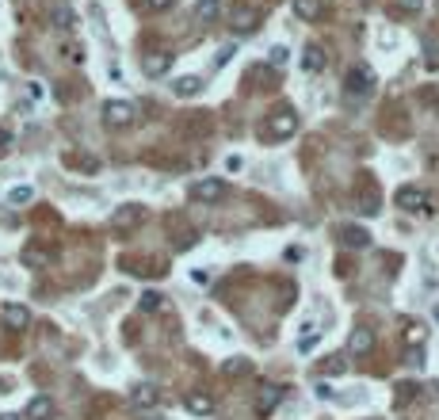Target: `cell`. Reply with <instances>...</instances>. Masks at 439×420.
<instances>
[{"instance_id": "obj_1", "label": "cell", "mask_w": 439, "mask_h": 420, "mask_svg": "<svg viewBox=\"0 0 439 420\" xmlns=\"http://www.w3.org/2000/svg\"><path fill=\"white\" fill-rule=\"evenodd\" d=\"M371 88H374V73H371V66H351L348 69V96L351 99H367L371 96Z\"/></svg>"}, {"instance_id": "obj_2", "label": "cell", "mask_w": 439, "mask_h": 420, "mask_svg": "<svg viewBox=\"0 0 439 420\" xmlns=\"http://www.w3.org/2000/svg\"><path fill=\"white\" fill-rule=\"evenodd\" d=\"M298 130V115H294V111H275L272 119H267V126H264V134L267 138H290V134Z\"/></svg>"}, {"instance_id": "obj_3", "label": "cell", "mask_w": 439, "mask_h": 420, "mask_svg": "<svg viewBox=\"0 0 439 420\" xmlns=\"http://www.w3.org/2000/svg\"><path fill=\"white\" fill-rule=\"evenodd\" d=\"M103 123L108 126H130L134 123V103H126V99H108V103H103Z\"/></svg>"}, {"instance_id": "obj_4", "label": "cell", "mask_w": 439, "mask_h": 420, "mask_svg": "<svg viewBox=\"0 0 439 420\" xmlns=\"http://www.w3.org/2000/svg\"><path fill=\"white\" fill-rule=\"evenodd\" d=\"M191 199H195V203H222L225 183L222 180H199L195 188H191Z\"/></svg>"}, {"instance_id": "obj_5", "label": "cell", "mask_w": 439, "mask_h": 420, "mask_svg": "<svg viewBox=\"0 0 439 420\" xmlns=\"http://www.w3.org/2000/svg\"><path fill=\"white\" fill-rule=\"evenodd\" d=\"M0 317H4V325H8V329H16V332H23L27 325H31V310H27V306H19V302H8Z\"/></svg>"}, {"instance_id": "obj_6", "label": "cell", "mask_w": 439, "mask_h": 420, "mask_svg": "<svg viewBox=\"0 0 439 420\" xmlns=\"http://www.w3.org/2000/svg\"><path fill=\"white\" fill-rule=\"evenodd\" d=\"M141 222V206L138 203H126V206H119L115 214H111V230H130V226H138Z\"/></svg>"}, {"instance_id": "obj_7", "label": "cell", "mask_w": 439, "mask_h": 420, "mask_svg": "<svg viewBox=\"0 0 439 420\" xmlns=\"http://www.w3.org/2000/svg\"><path fill=\"white\" fill-rule=\"evenodd\" d=\"M141 69H145V77H161V73H168V69H172V54H165V50H153V54H145Z\"/></svg>"}, {"instance_id": "obj_8", "label": "cell", "mask_w": 439, "mask_h": 420, "mask_svg": "<svg viewBox=\"0 0 439 420\" xmlns=\"http://www.w3.org/2000/svg\"><path fill=\"white\" fill-rule=\"evenodd\" d=\"M130 401L138 405V409H153V405L161 401V394H157V386H153V382H138V386L130 390Z\"/></svg>"}, {"instance_id": "obj_9", "label": "cell", "mask_w": 439, "mask_h": 420, "mask_svg": "<svg viewBox=\"0 0 439 420\" xmlns=\"http://www.w3.org/2000/svg\"><path fill=\"white\" fill-rule=\"evenodd\" d=\"M394 203H398L401 210H424V203H428V195H424L420 188H401L398 195H394Z\"/></svg>"}, {"instance_id": "obj_10", "label": "cell", "mask_w": 439, "mask_h": 420, "mask_svg": "<svg viewBox=\"0 0 439 420\" xmlns=\"http://www.w3.org/2000/svg\"><path fill=\"white\" fill-rule=\"evenodd\" d=\"M279 397H283L279 386H272V382H267V386H260V394H256V412H260V417H267V412L279 405Z\"/></svg>"}, {"instance_id": "obj_11", "label": "cell", "mask_w": 439, "mask_h": 420, "mask_svg": "<svg viewBox=\"0 0 439 420\" xmlns=\"http://www.w3.org/2000/svg\"><path fill=\"white\" fill-rule=\"evenodd\" d=\"M183 405H187L191 417H210V412H214V397H210V394H187V397H183Z\"/></svg>"}, {"instance_id": "obj_12", "label": "cell", "mask_w": 439, "mask_h": 420, "mask_svg": "<svg viewBox=\"0 0 439 420\" xmlns=\"http://www.w3.org/2000/svg\"><path fill=\"white\" fill-rule=\"evenodd\" d=\"M256 12H252V8H233V31H237V34H252V31H256Z\"/></svg>"}, {"instance_id": "obj_13", "label": "cell", "mask_w": 439, "mask_h": 420, "mask_svg": "<svg viewBox=\"0 0 439 420\" xmlns=\"http://www.w3.org/2000/svg\"><path fill=\"white\" fill-rule=\"evenodd\" d=\"M340 241L348 248H367L371 245V233H367L363 226H344V230H340Z\"/></svg>"}, {"instance_id": "obj_14", "label": "cell", "mask_w": 439, "mask_h": 420, "mask_svg": "<svg viewBox=\"0 0 439 420\" xmlns=\"http://www.w3.org/2000/svg\"><path fill=\"white\" fill-rule=\"evenodd\" d=\"M50 417H54L50 397H31V405H27V420H50Z\"/></svg>"}, {"instance_id": "obj_15", "label": "cell", "mask_w": 439, "mask_h": 420, "mask_svg": "<svg viewBox=\"0 0 439 420\" xmlns=\"http://www.w3.org/2000/svg\"><path fill=\"white\" fill-rule=\"evenodd\" d=\"M348 348H351V352H356V355H367V352H371V348H374V337H371V329H356V332H351V340H348Z\"/></svg>"}, {"instance_id": "obj_16", "label": "cell", "mask_w": 439, "mask_h": 420, "mask_svg": "<svg viewBox=\"0 0 439 420\" xmlns=\"http://www.w3.org/2000/svg\"><path fill=\"white\" fill-rule=\"evenodd\" d=\"M50 19H54V27H58V31H69V27L76 23V16H73V8H69V4H54Z\"/></svg>"}, {"instance_id": "obj_17", "label": "cell", "mask_w": 439, "mask_h": 420, "mask_svg": "<svg viewBox=\"0 0 439 420\" xmlns=\"http://www.w3.org/2000/svg\"><path fill=\"white\" fill-rule=\"evenodd\" d=\"M172 88H176V96L191 99V96H199V92H203V81H199V77H180Z\"/></svg>"}, {"instance_id": "obj_18", "label": "cell", "mask_w": 439, "mask_h": 420, "mask_svg": "<svg viewBox=\"0 0 439 420\" xmlns=\"http://www.w3.org/2000/svg\"><path fill=\"white\" fill-rule=\"evenodd\" d=\"M294 16L298 19H317L321 16V0H294Z\"/></svg>"}, {"instance_id": "obj_19", "label": "cell", "mask_w": 439, "mask_h": 420, "mask_svg": "<svg viewBox=\"0 0 439 420\" xmlns=\"http://www.w3.org/2000/svg\"><path fill=\"white\" fill-rule=\"evenodd\" d=\"M23 264H27V268H46V264H50V252H42V248L27 245V248H23Z\"/></svg>"}, {"instance_id": "obj_20", "label": "cell", "mask_w": 439, "mask_h": 420, "mask_svg": "<svg viewBox=\"0 0 439 420\" xmlns=\"http://www.w3.org/2000/svg\"><path fill=\"white\" fill-rule=\"evenodd\" d=\"M302 69H309V73L325 69V54H321L317 46H306V54H302Z\"/></svg>"}, {"instance_id": "obj_21", "label": "cell", "mask_w": 439, "mask_h": 420, "mask_svg": "<svg viewBox=\"0 0 439 420\" xmlns=\"http://www.w3.org/2000/svg\"><path fill=\"white\" fill-rule=\"evenodd\" d=\"M218 12H222V8H218V0H199V4H195V16H199L203 23H214Z\"/></svg>"}, {"instance_id": "obj_22", "label": "cell", "mask_w": 439, "mask_h": 420, "mask_svg": "<svg viewBox=\"0 0 439 420\" xmlns=\"http://www.w3.org/2000/svg\"><path fill=\"white\" fill-rule=\"evenodd\" d=\"M245 371H249V359H245V355L225 359V374H229V379H237V374H245Z\"/></svg>"}, {"instance_id": "obj_23", "label": "cell", "mask_w": 439, "mask_h": 420, "mask_svg": "<svg viewBox=\"0 0 439 420\" xmlns=\"http://www.w3.org/2000/svg\"><path fill=\"white\" fill-rule=\"evenodd\" d=\"M424 340H428V329H424V325H409L405 329V344H424Z\"/></svg>"}, {"instance_id": "obj_24", "label": "cell", "mask_w": 439, "mask_h": 420, "mask_svg": "<svg viewBox=\"0 0 439 420\" xmlns=\"http://www.w3.org/2000/svg\"><path fill=\"white\" fill-rule=\"evenodd\" d=\"M141 310H145V313L161 310V294H157V290H145V294H141Z\"/></svg>"}, {"instance_id": "obj_25", "label": "cell", "mask_w": 439, "mask_h": 420, "mask_svg": "<svg viewBox=\"0 0 439 420\" xmlns=\"http://www.w3.org/2000/svg\"><path fill=\"white\" fill-rule=\"evenodd\" d=\"M31 199H34V191L31 188H12V195H8V203H31Z\"/></svg>"}, {"instance_id": "obj_26", "label": "cell", "mask_w": 439, "mask_h": 420, "mask_svg": "<svg viewBox=\"0 0 439 420\" xmlns=\"http://www.w3.org/2000/svg\"><path fill=\"white\" fill-rule=\"evenodd\" d=\"M267 58H272V66H287V61H290V50L287 46H272V54H267Z\"/></svg>"}, {"instance_id": "obj_27", "label": "cell", "mask_w": 439, "mask_h": 420, "mask_svg": "<svg viewBox=\"0 0 439 420\" xmlns=\"http://www.w3.org/2000/svg\"><path fill=\"white\" fill-rule=\"evenodd\" d=\"M344 367H348V363H344V359H336V355H332V359L325 363V374H344Z\"/></svg>"}, {"instance_id": "obj_28", "label": "cell", "mask_w": 439, "mask_h": 420, "mask_svg": "<svg viewBox=\"0 0 439 420\" xmlns=\"http://www.w3.org/2000/svg\"><path fill=\"white\" fill-rule=\"evenodd\" d=\"M191 283H199V287H207V283H210V272H207V268H195V272H191Z\"/></svg>"}, {"instance_id": "obj_29", "label": "cell", "mask_w": 439, "mask_h": 420, "mask_svg": "<svg viewBox=\"0 0 439 420\" xmlns=\"http://www.w3.org/2000/svg\"><path fill=\"white\" fill-rule=\"evenodd\" d=\"M420 4H424V0H398L401 12H420Z\"/></svg>"}, {"instance_id": "obj_30", "label": "cell", "mask_w": 439, "mask_h": 420, "mask_svg": "<svg viewBox=\"0 0 439 420\" xmlns=\"http://www.w3.org/2000/svg\"><path fill=\"white\" fill-rule=\"evenodd\" d=\"M8 146H12V134H8V130H0V157L8 153Z\"/></svg>"}, {"instance_id": "obj_31", "label": "cell", "mask_w": 439, "mask_h": 420, "mask_svg": "<svg viewBox=\"0 0 439 420\" xmlns=\"http://www.w3.org/2000/svg\"><path fill=\"white\" fill-rule=\"evenodd\" d=\"M150 8H157V12H165V8H172V0H150Z\"/></svg>"}, {"instance_id": "obj_32", "label": "cell", "mask_w": 439, "mask_h": 420, "mask_svg": "<svg viewBox=\"0 0 439 420\" xmlns=\"http://www.w3.org/2000/svg\"><path fill=\"white\" fill-rule=\"evenodd\" d=\"M0 420H19L16 412H0Z\"/></svg>"}]
</instances>
